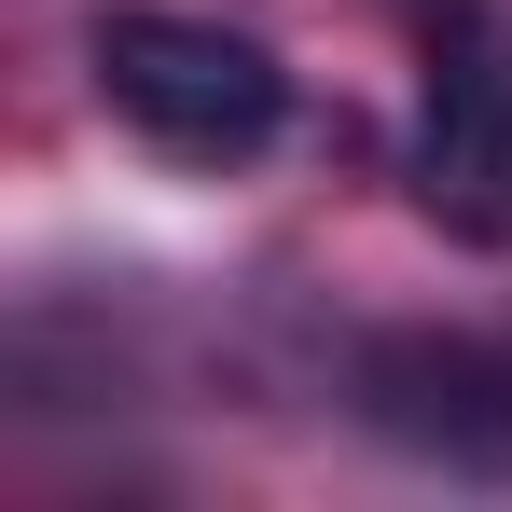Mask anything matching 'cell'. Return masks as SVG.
Returning a JSON list of instances; mask_svg holds the SVG:
<instances>
[{
	"mask_svg": "<svg viewBox=\"0 0 512 512\" xmlns=\"http://www.w3.org/2000/svg\"><path fill=\"white\" fill-rule=\"evenodd\" d=\"M84 70L111 97V125H139L167 167H250V153H277V125H291L277 42L222 28V14L111 0V14H84Z\"/></svg>",
	"mask_w": 512,
	"mask_h": 512,
	"instance_id": "6da1fadb",
	"label": "cell"
},
{
	"mask_svg": "<svg viewBox=\"0 0 512 512\" xmlns=\"http://www.w3.org/2000/svg\"><path fill=\"white\" fill-rule=\"evenodd\" d=\"M360 416L402 457L512 471V333H388V346H360Z\"/></svg>",
	"mask_w": 512,
	"mask_h": 512,
	"instance_id": "7a4b0ae2",
	"label": "cell"
}]
</instances>
